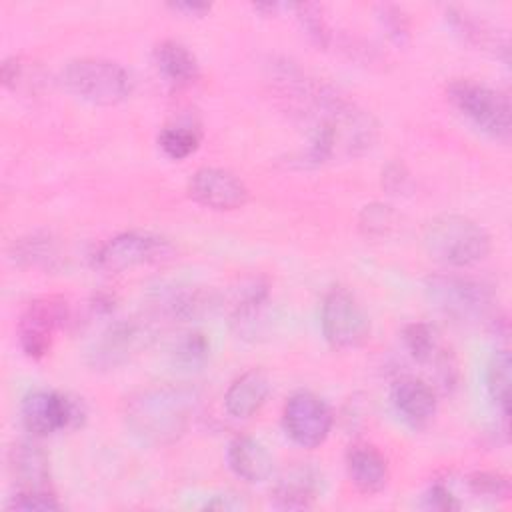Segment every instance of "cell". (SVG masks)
Returning <instances> with one entry per match:
<instances>
[{"mask_svg":"<svg viewBox=\"0 0 512 512\" xmlns=\"http://www.w3.org/2000/svg\"><path fill=\"white\" fill-rule=\"evenodd\" d=\"M270 84L288 116L306 128L308 146L298 158L300 166L354 160L374 148L378 140L374 116L332 84L310 76L290 60L272 62Z\"/></svg>","mask_w":512,"mask_h":512,"instance_id":"1","label":"cell"},{"mask_svg":"<svg viewBox=\"0 0 512 512\" xmlns=\"http://www.w3.org/2000/svg\"><path fill=\"white\" fill-rule=\"evenodd\" d=\"M200 394L186 384H152L124 402L126 428L144 444L166 446L186 434Z\"/></svg>","mask_w":512,"mask_h":512,"instance_id":"2","label":"cell"},{"mask_svg":"<svg viewBox=\"0 0 512 512\" xmlns=\"http://www.w3.org/2000/svg\"><path fill=\"white\" fill-rule=\"evenodd\" d=\"M424 292L430 304L454 322H486L492 328L500 322L496 294L480 280L460 274H432L424 280Z\"/></svg>","mask_w":512,"mask_h":512,"instance_id":"3","label":"cell"},{"mask_svg":"<svg viewBox=\"0 0 512 512\" xmlns=\"http://www.w3.org/2000/svg\"><path fill=\"white\" fill-rule=\"evenodd\" d=\"M424 248L432 260L448 268L480 264L492 248L490 234L462 214H440L424 226Z\"/></svg>","mask_w":512,"mask_h":512,"instance_id":"4","label":"cell"},{"mask_svg":"<svg viewBox=\"0 0 512 512\" xmlns=\"http://www.w3.org/2000/svg\"><path fill=\"white\" fill-rule=\"evenodd\" d=\"M60 80L72 96L94 106H116L128 100L134 90L130 72L122 64L106 58L70 60Z\"/></svg>","mask_w":512,"mask_h":512,"instance_id":"5","label":"cell"},{"mask_svg":"<svg viewBox=\"0 0 512 512\" xmlns=\"http://www.w3.org/2000/svg\"><path fill=\"white\" fill-rule=\"evenodd\" d=\"M446 96L476 130L498 142L510 140L512 116L504 92L476 80H454L448 84Z\"/></svg>","mask_w":512,"mask_h":512,"instance_id":"6","label":"cell"},{"mask_svg":"<svg viewBox=\"0 0 512 512\" xmlns=\"http://www.w3.org/2000/svg\"><path fill=\"white\" fill-rule=\"evenodd\" d=\"M174 256L168 238L152 232L130 230L106 240L94 254V266L108 274H118L144 264L166 262Z\"/></svg>","mask_w":512,"mask_h":512,"instance_id":"7","label":"cell"},{"mask_svg":"<svg viewBox=\"0 0 512 512\" xmlns=\"http://www.w3.org/2000/svg\"><path fill=\"white\" fill-rule=\"evenodd\" d=\"M20 418L32 436H50L82 426L86 418L84 404L58 390H32L20 404Z\"/></svg>","mask_w":512,"mask_h":512,"instance_id":"8","label":"cell"},{"mask_svg":"<svg viewBox=\"0 0 512 512\" xmlns=\"http://www.w3.org/2000/svg\"><path fill=\"white\" fill-rule=\"evenodd\" d=\"M320 328L324 340L332 348L348 350L366 340L370 324L356 296L342 286H334L324 294L320 306Z\"/></svg>","mask_w":512,"mask_h":512,"instance_id":"9","label":"cell"},{"mask_svg":"<svg viewBox=\"0 0 512 512\" xmlns=\"http://www.w3.org/2000/svg\"><path fill=\"white\" fill-rule=\"evenodd\" d=\"M152 340V326L144 318H118L90 344L86 360L94 370H114L128 362Z\"/></svg>","mask_w":512,"mask_h":512,"instance_id":"10","label":"cell"},{"mask_svg":"<svg viewBox=\"0 0 512 512\" xmlns=\"http://www.w3.org/2000/svg\"><path fill=\"white\" fill-rule=\"evenodd\" d=\"M282 424L286 436L294 444L302 448H316L330 434L332 412L320 396L300 390L286 400Z\"/></svg>","mask_w":512,"mask_h":512,"instance_id":"11","label":"cell"},{"mask_svg":"<svg viewBox=\"0 0 512 512\" xmlns=\"http://www.w3.org/2000/svg\"><path fill=\"white\" fill-rule=\"evenodd\" d=\"M68 320V306L64 300L46 296L32 300L18 320L20 348L28 358H44L52 348L54 334Z\"/></svg>","mask_w":512,"mask_h":512,"instance_id":"12","label":"cell"},{"mask_svg":"<svg viewBox=\"0 0 512 512\" xmlns=\"http://www.w3.org/2000/svg\"><path fill=\"white\" fill-rule=\"evenodd\" d=\"M402 344L406 352L422 366H430L440 390H450L456 386L458 370L450 350L440 342L434 326L426 322H412L402 330Z\"/></svg>","mask_w":512,"mask_h":512,"instance_id":"13","label":"cell"},{"mask_svg":"<svg viewBox=\"0 0 512 512\" xmlns=\"http://www.w3.org/2000/svg\"><path fill=\"white\" fill-rule=\"evenodd\" d=\"M188 194L200 206L218 212L236 210L248 202V188L244 182L230 170L212 166H204L192 174Z\"/></svg>","mask_w":512,"mask_h":512,"instance_id":"14","label":"cell"},{"mask_svg":"<svg viewBox=\"0 0 512 512\" xmlns=\"http://www.w3.org/2000/svg\"><path fill=\"white\" fill-rule=\"evenodd\" d=\"M396 414L414 430L426 428L436 414V388L416 376H402L390 388Z\"/></svg>","mask_w":512,"mask_h":512,"instance_id":"15","label":"cell"},{"mask_svg":"<svg viewBox=\"0 0 512 512\" xmlns=\"http://www.w3.org/2000/svg\"><path fill=\"white\" fill-rule=\"evenodd\" d=\"M446 22L462 42H466L478 50L490 52V54L502 58L504 62H508V52H510L508 38H506V34H502V30H498L488 20L472 14L466 8L450 6V8H446Z\"/></svg>","mask_w":512,"mask_h":512,"instance_id":"16","label":"cell"},{"mask_svg":"<svg viewBox=\"0 0 512 512\" xmlns=\"http://www.w3.org/2000/svg\"><path fill=\"white\" fill-rule=\"evenodd\" d=\"M322 476L310 464L286 470L272 488V506L278 510H306L320 494Z\"/></svg>","mask_w":512,"mask_h":512,"instance_id":"17","label":"cell"},{"mask_svg":"<svg viewBox=\"0 0 512 512\" xmlns=\"http://www.w3.org/2000/svg\"><path fill=\"white\" fill-rule=\"evenodd\" d=\"M222 296L210 288L174 286L160 294L156 308L172 320H200L222 308Z\"/></svg>","mask_w":512,"mask_h":512,"instance_id":"18","label":"cell"},{"mask_svg":"<svg viewBox=\"0 0 512 512\" xmlns=\"http://www.w3.org/2000/svg\"><path fill=\"white\" fill-rule=\"evenodd\" d=\"M8 468L18 490H50V460L34 440L12 444Z\"/></svg>","mask_w":512,"mask_h":512,"instance_id":"19","label":"cell"},{"mask_svg":"<svg viewBox=\"0 0 512 512\" xmlns=\"http://www.w3.org/2000/svg\"><path fill=\"white\" fill-rule=\"evenodd\" d=\"M270 394V378L264 370L252 368L240 374L224 394V408L232 418L246 420L254 416Z\"/></svg>","mask_w":512,"mask_h":512,"instance_id":"20","label":"cell"},{"mask_svg":"<svg viewBox=\"0 0 512 512\" xmlns=\"http://www.w3.org/2000/svg\"><path fill=\"white\" fill-rule=\"evenodd\" d=\"M226 462L240 480L250 484L268 480L274 470L270 452L258 440L248 436H238L228 444Z\"/></svg>","mask_w":512,"mask_h":512,"instance_id":"21","label":"cell"},{"mask_svg":"<svg viewBox=\"0 0 512 512\" xmlns=\"http://www.w3.org/2000/svg\"><path fill=\"white\" fill-rule=\"evenodd\" d=\"M346 472L362 494H376L388 482L386 458L368 444H356L346 452Z\"/></svg>","mask_w":512,"mask_h":512,"instance_id":"22","label":"cell"},{"mask_svg":"<svg viewBox=\"0 0 512 512\" xmlns=\"http://www.w3.org/2000/svg\"><path fill=\"white\" fill-rule=\"evenodd\" d=\"M152 56L158 72L174 86H188L200 76L196 56L176 40H162Z\"/></svg>","mask_w":512,"mask_h":512,"instance_id":"23","label":"cell"},{"mask_svg":"<svg viewBox=\"0 0 512 512\" xmlns=\"http://www.w3.org/2000/svg\"><path fill=\"white\" fill-rule=\"evenodd\" d=\"M12 258L20 266L40 270H56L64 264L60 242L44 232L18 238L12 246Z\"/></svg>","mask_w":512,"mask_h":512,"instance_id":"24","label":"cell"},{"mask_svg":"<svg viewBox=\"0 0 512 512\" xmlns=\"http://www.w3.org/2000/svg\"><path fill=\"white\" fill-rule=\"evenodd\" d=\"M510 384H512V358L506 348L496 350L486 368V390L502 420L510 414Z\"/></svg>","mask_w":512,"mask_h":512,"instance_id":"25","label":"cell"},{"mask_svg":"<svg viewBox=\"0 0 512 512\" xmlns=\"http://www.w3.org/2000/svg\"><path fill=\"white\" fill-rule=\"evenodd\" d=\"M210 356V342L202 332L190 330L180 334L172 348H170V358L174 366L184 368V370H200Z\"/></svg>","mask_w":512,"mask_h":512,"instance_id":"26","label":"cell"},{"mask_svg":"<svg viewBox=\"0 0 512 512\" xmlns=\"http://www.w3.org/2000/svg\"><path fill=\"white\" fill-rule=\"evenodd\" d=\"M200 144V134L196 128L186 126V124H176V126H166L158 134V146L160 150L172 158V160H184L190 154L196 152Z\"/></svg>","mask_w":512,"mask_h":512,"instance_id":"27","label":"cell"},{"mask_svg":"<svg viewBox=\"0 0 512 512\" xmlns=\"http://www.w3.org/2000/svg\"><path fill=\"white\" fill-rule=\"evenodd\" d=\"M394 220H396V214L390 206L374 202L370 206H364V210L360 212L358 226L366 236L378 238V236H386L394 228Z\"/></svg>","mask_w":512,"mask_h":512,"instance_id":"28","label":"cell"},{"mask_svg":"<svg viewBox=\"0 0 512 512\" xmlns=\"http://www.w3.org/2000/svg\"><path fill=\"white\" fill-rule=\"evenodd\" d=\"M8 510H24V512H48V510H62V502L54 496L52 490H18L10 502L6 504Z\"/></svg>","mask_w":512,"mask_h":512,"instance_id":"29","label":"cell"},{"mask_svg":"<svg viewBox=\"0 0 512 512\" xmlns=\"http://www.w3.org/2000/svg\"><path fill=\"white\" fill-rule=\"evenodd\" d=\"M472 494L492 500H506L510 494L508 478L496 472H474L466 480Z\"/></svg>","mask_w":512,"mask_h":512,"instance_id":"30","label":"cell"},{"mask_svg":"<svg viewBox=\"0 0 512 512\" xmlns=\"http://www.w3.org/2000/svg\"><path fill=\"white\" fill-rule=\"evenodd\" d=\"M378 22L384 28L386 36L394 44L404 46L410 40V20H408V16L404 14L402 8L392 6V4L380 6L378 8Z\"/></svg>","mask_w":512,"mask_h":512,"instance_id":"31","label":"cell"},{"mask_svg":"<svg viewBox=\"0 0 512 512\" xmlns=\"http://www.w3.org/2000/svg\"><path fill=\"white\" fill-rule=\"evenodd\" d=\"M424 508L450 512V510H458L460 502L444 484H432L430 490L424 494Z\"/></svg>","mask_w":512,"mask_h":512,"instance_id":"32","label":"cell"},{"mask_svg":"<svg viewBox=\"0 0 512 512\" xmlns=\"http://www.w3.org/2000/svg\"><path fill=\"white\" fill-rule=\"evenodd\" d=\"M382 182L390 192H400V190H406V186L410 184V178L402 164H390L382 174Z\"/></svg>","mask_w":512,"mask_h":512,"instance_id":"33","label":"cell"},{"mask_svg":"<svg viewBox=\"0 0 512 512\" xmlns=\"http://www.w3.org/2000/svg\"><path fill=\"white\" fill-rule=\"evenodd\" d=\"M242 506L244 504L232 494H216L210 500H206V504H204V508H216V510H236Z\"/></svg>","mask_w":512,"mask_h":512,"instance_id":"34","label":"cell"},{"mask_svg":"<svg viewBox=\"0 0 512 512\" xmlns=\"http://www.w3.org/2000/svg\"><path fill=\"white\" fill-rule=\"evenodd\" d=\"M170 8L174 12H182L186 16H202L206 12H210V4H190V2H176L170 4Z\"/></svg>","mask_w":512,"mask_h":512,"instance_id":"35","label":"cell"}]
</instances>
